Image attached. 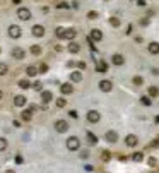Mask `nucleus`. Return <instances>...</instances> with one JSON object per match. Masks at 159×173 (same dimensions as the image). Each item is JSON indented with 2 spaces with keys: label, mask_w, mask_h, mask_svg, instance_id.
I'll return each instance as SVG.
<instances>
[{
  "label": "nucleus",
  "mask_w": 159,
  "mask_h": 173,
  "mask_svg": "<svg viewBox=\"0 0 159 173\" xmlns=\"http://www.w3.org/2000/svg\"><path fill=\"white\" fill-rule=\"evenodd\" d=\"M57 36L58 38H62V39H74L75 36H77V31L75 29H63V27H58L57 29Z\"/></svg>",
  "instance_id": "obj_1"
},
{
  "label": "nucleus",
  "mask_w": 159,
  "mask_h": 173,
  "mask_svg": "<svg viewBox=\"0 0 159 173\" xmlns=\"http://www.w3.org/2000/svg\"><path fill=\"white\" fill-rule=\"evenodd\" d=\"M17 17H19L21 21H29V19H31V10L26 9V7H19V9H17Z\"/></svg>",
  "instance_id": "obj_2"
},
{
  "label": "nucleus",
  "mask_w": 159,
  "mask_h": 173,
  "mask_svg": "<svg viewBox=\"0 0 159 173\" xmlns=\"http://www.w3.org/2000/svg\"><path fill=\"white\" fill-rule=\"evenodd\" d=\"M67 148H69L70 151H77V149L80 148V141H79L77 137H74V136H72V137H69V139H67Z\"/></svg>",
  "instance_id": "obj_3"
},
{
  "label": "nucleus",
  "mask_w": 159,
  "mask_h": 173,
  "mask_svg": "<svg viewBox=\"0 0 159 173\" xmlns=\"http://www.w3.org/2000/svg\"><path fill=\"white\" fill-rule=\"evenodd\" d=\"M55 129H57V132L63 134V132L69 130V124H67L65 120H57V122H55Z\"/></svg>",
  "instance_id": "obj_4"
},
{
  "label": "nucleus",
  "mask_w": 159,
  "mask_h": 173,
  "mask_svg": "<svg viewBox=\"0 0 159 173\" xmlns=\"http://www.w3.org/2000/svg\"><path fill=\"white\" fill-rule=\"evenodd\" d=\"M99 118H101L99 112H96V110H91V112H87V120H89L91 124H98V122H99Z\"/></svg>",
  "instance_id": "obj_5"
},
{
  "label": "nucleus",
  "mask_w": 159,
  "mask_h": 173,
  "mask_svg": "<svg viewBox=\"0 0 159 173\" xmlns=\"http://www.w3.org/2000/svg\"><path fill=\"white\" fill-rule=\"evenodd\" d=\"M9 36H10V38H19V36H21V27L15 26V24H12V26L9 27Z\"/></svg>",
  "instance_id": "obj_6"
},
{
  "label": "nucleus",
  "mask_w": 159,
  "mask_h": 173,
  "mask_svg": "<svg viewBox=\"0 0 159 173\" xmlns=\"http://www.w3.org/2000/svg\"><path fill=\"white\" fill-rule=\"evenodd\" d=\"M31 33L36 36V38H41L43 34H45V27L41 26V24H36V26H33V29H31Z\"/></svg>",
  "instance_id": "obj_7"
},
{
  "label": "nucleus",
  "mask_w": 159,
  "mask_h": 173,
  "mask_svg": "<svg viewBox=\"0 0 159 173\" xmlns=\"http://www.w3.org/2000/svg\"><path fill=\"white\" fill-rule=\"evenodd\" d=\"M89 39H92V41H101V39H103V33H101L99 29H92Z\"/></svg>",
  "instance_id": "obj_8"
},
{
  "label": "nucleus",
  "mask_w": 159,
  "mask_h": 173,
  "mask_svg": "<svg viewBox=\"0 0 159 173\" xmlns=\"http://www.w3.org/2000/svg\"><path fill=\"white\" fill-rule=\"evenodd\" d=\"M111 88H113V84H111L110 81H101V82H99V89L104 91V93H110Z\"/></svg>",
  "instance_id": "obj_9"
},
{
  "label": "nucleus",
  "mask_w": 159,
  "mask_h": 173,
  "mask_svg": "<svg viewBox=\"0 0 159 173\" xmlns=\"http://www.w3.org/2000/svg\"><path fill=\"white\" fill-rule=\"evenodd\" d=\"M26 96H22V94H17V96H14V105L15 106H24L26 105Z\"/></svg>",
  "instance_id": "obj_10"
},
{
  "label": "nucleus",
  "mask_w": 159,
  "mask_h": 173,
  "mask_svg": "<svg viewBox=\"0 0 159 173\" xmlns=\"http://www.w3.org/2000/svg\"><path fill=\"white\" fill-rule=\"evenodd\" d=\"M137 142H139L137 136H127V139H125V144H127L128 148H134V146H137Z\"/></svg>",
  "instance_id": "obj_11"
},
{
  "label": "nucleus",
  "mask_w": 159,
  "mask_h": 173,
  "mask_svg": "<svg viewBox=\"0 0 159 173\" xmlns=\"http://www.w3.org/2000/svg\"><path fill=\"white\" fill-rule=\"evenodd\" d=\"M60 91H62L63 94H70V93L74 91V88H72V84H70V82H63V84L60 86Z\"/></svg>",
  "instance_id": "obj_12"
},
{
  "label": "nucleus",
  "mask_w": 159,
  "mask_h": 173,
  "mask_svg": "<svg viewBox=\"0 0 159 173\" xmlns=\"http://www.w3.org/2000/svg\"><path fill=\"white\" fill-rule=\"evenodd\" d=\"M106 141H108V142H116V141H118V134H116L115 130H108V132H106Z\"/></svg>",
  "instance_id": "obj_13"
},
{
  "label": "nucleus",
  "mask_w": 159,
  "mask_h": 173,
  "mask_svg": "<svg viewBox=\"0 0 159 173\" xmlns=\"http://www.w3.org/2000/svg\"><path fill=\"white\" fill-rule=\"evenodd\" d=\"M51 100H53L51 91H43V93H41V101H43V103H50Z\"/></svg>",
  "instance_id": "obj_14"
},
{
  "label": "nucleus",
  "mask_w": 159,
  "mask_h": 173,
  "mask_svg": "<svg viewBox=\"0 0 159 173\" xmlns=\"http://www.w3.org/2000/svg\"><path fill=\"white\" fill-rule=\"evenodd\" d=\"M147 50H149V53H152V55H158V53H159V43H156V41L149 43Z\"/></svg>",
  "instance_id": "obj_15"
},
{
  "label": "nucleus",
  "mask_w": 159,
  "mask_h": 173,
  "mask_svg": "<svg viewBox=\"0 0 159 173\" xmlns=\"http://www.w3.org/2000/svg\"><path fill=\"white\" fill-rule=\"evenodd\" d=\"M12 57L17 58V60L24 58V50H22V48H14V50H12Z\"/></svg>",
  "instance_id": "obj_16"
},
{
  "label": "nucleus",
  "mask_w": 159,
  "mask_h": 173,
  "mask_svg": "<svg viewBox=\"0 0 159 173\" xmlns=\"http://www.w3.org/2000/svg\"><path fill=\"white\" fill-rule=\"evenodd\" d=\"M70 79H72L74 82H80V81H82V72H80V70H74V72L70 74Z\"/></svg>",
  "instance_id": "obj_17"
},
{
  "label": "nucleus",
  "mask_w": 159,
  "mask_h": 173,
  "mask_svg": "<svg viewBox=\"0 0 159 173\" xmlns=\"http://www.w3.org/2000/svg\"><path fill=\"white\" fill-rule=\"evenodd\" d=\"M111 62H113L115 65H122V63L125 62V58H123V55H118V53H116V55L111 57Z\"/></svg>",
  "instance_id": "obj_18"
},
{
  "label": "nucleus",
  "mask_w": 159,
  "mask_h": 173,
  "mask_svg": "<svg viewBox=\"0 0 159 173\" xmlns=\"http://www.w3.org/2000/svg\"><path fill=\"white\" fill-rule=\"evenodd\" d=\"M96 70H98V72H106V70H108V65H106V62H103V60H98V63H96Z\"/></svg>",
  "instance_id": "obj_19"
},
{
  "label": "nucleus",
  "mask_w": 159,
  "mask_h": 173,
  "mask_svg": "<svg viewBox=\"0 0 159 173\" xmlns=\"http://www.w3.org/2000/svg\"><path fill=\"white\" fill-rule=\"evenodd\" d=\"M38 72H39V70H38L34 65H29V67L26 69V74H27L29 77H34V75H38Z\"/></svg>",
  "instance_id": "obj_20"
},
{
  "label": "nucleus",
  "mask_w": 159,
  "mask_h": 173,
  "mask_svg": "<svg viewBox=\"0 0 159 173\" xmlns=\"http://www.w3.org/2000/svg\"><path fill=\"white\" fill-rule=\"evenodd\" d=\"M31 117H33V110H31V108H29V110H24V112L21 113V118H22L24 122L31 120Z\"/></svg>",
  "instance_id": "obj_21"
},
{
  "label": "nucleus",
  "mask_w": 159,
  "mask_h": 173,
  "mask_svg": "<svg viewBox=\"0 0 159 173\" xmlns=\"http://www.w3.org/2000/svg\"><path fill=\"white\" fill-rule=\"evenodd\" d=\"M147 91H149V96H151V98H156V96H159V88H156V86H151Z\"/></svg>",
  "instance_id": "obj_22"
},
{
  "label": "nucleus",
  "mask_w": 159,
  "mask_h": 173,
  "mask_svg": "<svg viewBox=\"0 0 159 173\" xmlns=\"http://www.w3.org/2000/svg\"><path fill=\"white\" fill-rule=\"evenodd\" d=\"M79 50H80V46L77 43H70L69 45V51H72V53H79Z\"/></svg>",
  "instance_id": "obj_23"
},
{
  "label": "nucleus",
  "mask_w": 159,
  "mask_h": 173,
  "mask_svg": "<svg viewBox=\"0 0 159 173\" xmlns=\"http://www.w3.org/2000/svg\"><path fill=\"white\" fill-rule=\"evenodd\" d=\"M19 88H22V89H29V88H31V84H29V81H27V79H21V81H19Z\"/></svg>",
  "instance_id": "obj_24"
},
{
  "label": "nucleus",
  "mask_w": 159,
  "mask_h": 173,
  "mask_svg": "<svg viewBox=\"0 0 159 173\" xmlns=\"http://www.w3.org/2000/svg\"><path fill=\"white\" fill-rule=\"evenodd\" d=\"M31 53H33V55H39V53H41V46H39V45H33V46H31Z\"/></svg>",
  "instance_id": "obj_25"
},
{
  "label": "nucleus",
  "mask_w": 159,
  "mask_h": 173,
  "mask_svg": "<svg viewBox=\"0 0 159 173\" xmlns=\"http://www.w3.org/2000/svg\"><path fill=\"white\" fill-rule=\"evenodd\" d=\"M140 103L146 105V106H151V103H152V101H151V96H142V98H140Z\"/></svg>",
  "instance_id": "obj_26"
},
{
  "label": "nucleus",
  "mask_w": 159,
  "mask_h": 173,
  "mask_svg": "<svg viewBox=\"0 0 159 173\" xmlns=\"http://www.w3.org/2000/svg\"><path fill=\"white\" fill-rule=\"evenodd\" d=\"M87 139H89V142H91V144H96V142H98V137H96L92 132H87Z\"/></svg>",
  "instance_id": "obj_27"
},
{
  "label": "nucleus",
  "mask_w": 159,
  "mask_h": 173,
  "mask_svg": "<svg viewBox=\"0 0 159 173\" xmlns=\"http://www.w3.org/2000/svg\"><path fill=\"white\" fill-rule=\"evenodd\" d=\"M110 24H111L113 27H118V26H120V19H118V17H111V19H110Z\"/></svg>",
  "instance_id": "obj_28"
},
{
  "label": "nucleus",
  "mask_w": 159,
  "mask_h": 173,
  "mask_svg": "<svg viewBox=\"0 0 159 173\" xmlns=\"http://www.w3.org/2000/svg\"><path fill=\"white\" fill-rule=\"evenodd\" d=\"M65 105H67V101H65V98H58V100H57V106H58V108H63Z\"/></svg>",
  "instance_id": "obj_29"
},
{
  "label": "nucleus",
  "mask_w": 159,
  "mask_h": 173,
  "mask_svg": "<svg viewBox=\"0 0 159 173\" xmlns=\"http://www.w3.org/2000/svg\"><path fill=\"white\" fill-rule=\"evenodd\" d=\"M7 72H9V67L5 63H0V75H5Z\"/></svg>",
  "instance_id": "obj_30"
},
{
  "label": "nucleus",
  "mask_w": 159,
  "mask_h": 173,
  "mask_svg": "<svg viewBox=\"0 0 159 173\" xmlns=\"http://www.w3.org/2000/svg\"><path fill=\"white\" fill-rule=\"evenodd\" d=\"M7 146H9V144H7V141H5L3 137H0V151H5V149H7Z\"/></svg>",
  "instance_id": "obj_31"
},
{
  "label": "nucleus",
  "mask_w": 159,
  "mask_h": 173,
  "mask_svg": "<svg viewBox=\"0 0 159 173\" xmlns=\"http://www.w3.org/2000/svg\"><path fill=\"white\" fill-rule=\"evenodd\" d=\"M142 158H144V154H142V153H135V154L132 156V160H134V161H142Z\"/></svg>",
  "instance_id": "obj_32"
},
{
  "label": "nucleus",
  "mask_w": 159,
  "mask_h": 173,
  "mask_svg": "<svg viewBox=\"0 0 159 173\" xmlns=\"http://www.w3.org/2000/svg\"><path fill=\"white\" fill-rule=\"evenodd\" d=\"M142 82H144V81H142V77H139V75H137V77H134V84L142 86Z\"/></svg>",
  "instance_id": "obj_33"
},
{
  "label": "nucleus",
  "mask_w": 159,
  "mask_h": 173,
  "mask_svg": "<svg viewBox=\"0 0 159 173\" xmlns=\"http://www.w3.org/2000/svg\"><path fill=\"white\" fill-rule=\"evenodd\" d=\"M87 17H89V19H96V17H98V12L91 10V12H87Z\"/></svg>",
  "instance_id": "obj_34"
},
{
  "label": "nucleus",
  "mask_w": 159,
  "mask_h": 173,
  "mask_svg": "<svg viewBox=\"0 0 159 173\" xmlns=\"http://www.w3.org/2000/svg\"><path fill=\"white\" fill-rule=\"evenodd\" d=\"M46 70H48V65H46V63H41V65H39V72L43 74V72H46Z\"/></svg>",
  "instance_id": "obj_35"
},
{
  "label": "nucleus",
  "mask_w": 159,
  "mask_h": 173,
  "mask_svg": "<svg viewBox=\"0 0 159 173\" xmlns=\"http://www.w3.org/2000/svg\"><path fill=\"white\" fill-rule=\"evenodd\" d=\"M69 115H70V117H72V118H77V117H79V115H77V112H75V110H72V112H70V113H69Z\"/></svg>",
  "instance_id": "obj_36"
},
{
  "label": "nucleus",
  "mask_w": 159,
  "mask_h": 173,
  "mask_svg": "<svg viewBox=\"0 0 159 173\" xmlns=\"http://www.w3.org/2000/svg\"><path fill=\"white\" fill-rule=\"evenodd\" d=\"M34 89H41V82H34Z\"/></svg>",
  "instance_id": "obj_37"
},
{
  "label": "nucleus",
  "mask_w": 159,
  "mask_h": 173,
  "mask_svg": "<svg viewBox=\"0 0 159 173\" xmlns=\"http://www.w3.org/2000/svg\"><path fill=\"white\" fill-rule=\"evenodd\" d=\"M137 3H139L140 7H144V5H146V2H144V0H137Z\"/></svg>",
  "instance_id": "obj_38"
},
{
  "label": "nucleus",
  "mask_w": 159,
  "mask_h": 173,
  "mask_svg": "<svg viewBox=\"0 0 159 173\" xmlns=\"http://www.w3.org/2000/svg\"><path fill=\"white\" fill-rule=\"evenodd\" d=\"M58 7H60V9H65V7H69V5H67V3H65V2H62V3H60V5H58Z\"/></svg>",
  "instance_id": "obj_39"
},
{
  "label": "nucleus",
  "mask_w": 159,
  "mask_h": 173,
  "mask_svg": "<svg viewBox=\"0 0 159 173\" xmlns=\"http://www.w3.org/2000/svg\"><path fill=\"white\" fill-rule=\"evenodd\" d=\"M79 69H86V63L84 62H79Z\"/></svg>",
  "instance_id": "obj_40"
},
{
  "label": "nucleus",
  "mask_w": 159,
  "mask_h": 173,
  "mask_svg": "<svg viewBox=\"0 0 159 173\" xmlns=\"http://www.w3.org/2000/svg\"><path fill=\"white\" fill-rule=\"evenodd\" d=\"M15 163H22V158L21 156H15Z\"/></svg>",
  "instance_id": "obj_41"
},
{
  "label": "nucleus",
  "mask_w": 159,
  "mask_h": 173,
  "mask_svg": "<svg viewBox=\"0 0 159 173\" xmlns=\"http://www.w3.org/2000/svg\"><path fill=\"white\" fill-rule=\"evenodd\" d=\"M5 173H15V172H14V170H7Z\"/></svg>",
  "instance_id": "obj_42"
},
{
  "label": "nucleus",
  "mask_w": 159,
  "mask_h": 173,
  "mask_svg": "<svg viewBox=\"0 0 159 173\" xmlns=\"http://www.w3.org/2000/svg\"><path fill=\"white\" fill-rule=\"evenodd\" d=\"M0 98H2V91H0Z\"/></svg>",
  "instance_id": "obj_43"
}]
</instances>
